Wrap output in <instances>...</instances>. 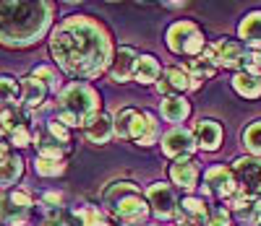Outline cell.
<instances>
[{
	"mask_svg": "<svg viewBox=\"0 0 261 226\" xmlns=\"http://www.w3.org/2000/svg\"><path fill=\"white\" fill-rule=\"evenodd\" d=\"M50 55L65 76L92 81L110 71L115 50L102 21L92 16H68L50 34Z\"/></svg>",
	"mask_w": 261,
	"mask_h": 226,
	"instance_id": "obj_1",
	"label": "cell"
},
{
	"mask_svg": "<svg viewBox=\"0 0 261 226\" xmlns=\"http://www.w3.org/2000/svg\"><path fill=\"white\" fill-rule=\"evenodd\" d=\"M55 18L53 0H3V44L32 47Z\"/></svg>",
	"mask_w": 261,
	"mask_h": 226,
	"instance_id": "obj_2",
	"label": "cell"
},
{
	"mask_svg": "<svg viewBox=\"0 0 261 226\" xmlns=\"http://www.w3.org/2000/svg\"><path fill=\"white\" fill-rule=\"evenodd\" d=\"M102 206L113 221L120 226H146V218L151 213L146 195H141L139 185L130 179H115L102 192Z\"/></svg>",
	"mask_w": 261,
	"mask_h": 226,
	"instance_id": "obj_3",
	"label": "cell"
},
{
	"mask_svg": "<svg viewBox=\"0 0 261 226\" xmlns=\"http://www.w3.org/2000/svg\"><path fill=\"white\" fill-rule=\"evenodd\" d=\"M102 112V99L89 83L73 81L55 96V117L68 127H86Z\"/></svg>",
	"mask_w": 261,
	"mask_h": 226,
	"instance_id": "obj_4",
	"label": "cell"
},
{
	"mask_svg": "<svg viewBox=\"0 0 261 226\" xmlns=\"http://www.w3.org/2000/svg\"><path fill=\"white\" fill-rule=\"evenodd\" d=\"M167 47L170 52L175 55H191V57H199L204 50H206V37L204 31L193 24V21L183 18V21H175L170 29H167Z\"/></svg>",
	"mask_w": 261,
	"mask_h": 226,
	"instance_id": "obj_5",
	"label": "cell"
},
{
	"mask_svg": "<svg viewBox=\"0 0 261 226\" xmlns=\"http://www.w3.org/2000/svg\"><path fill=\"white\" fill-rule=\"evenodd\" d=\"M201 192L204 198H212V200H232L238 192H241V185L235 179V172L232 167H225V164H214L204 172V185H201Z\"/></svg>",
	"mask_w": 261,
	"mask_h": 226,
	"instance_id": "obj_6",
	"label": "cell"
},
{
	"mask_svg": "<svg viewBox=\"0 0 261 226\" xmlns=\"http://www.w3.org/2000/svg\"><path fill=\"white\" fill-rule=\"evenodd\" d=\"M162 153L167 156V159H191V156L196 153V138H193V130H188V127H172V130H167L165 135H162Z\"/></svg>",
	"mask_w": 261,
	"mask_h": 226,
	"instance_id": "obj_7",
	"label": "cell"
},
{
	"mask_svg": "<svg viewBox=\"0 0 261 226\" xmlns=\"http://www.w3.org/2000/svg\"><path fill=\"white\" fill-rule=\"evenodd\" d=\"M193 88V78H191V71L188 68H180V65H170L162 71L154 91L167 99V96H183L186 91H191Z\"/></svg>",
	"mask_w": 261,
	"mask_h": 226,
	"instance_id": "obj_8",
	"label": "cell"
},
{
	"mask_svg": "<svg viewBox=\"0 0 261 226\" xmlns=\"http://www.w3.org/2000/svg\"><path fill=\"white\" fill-rule=\"evenodd\" d=\"M235 179L246 195H261V159L258 156H238L232 162Z\"/></svg>",
	"mask_w": 261,
	"mask_h": 226,
	"instance_id": "obj_9",
	"label": "cell"
},
{
	"mask_svg": "<svg viewBox=\"0 0 261 226\" xmlns=\"http://www.w3.org/2000/svg\"><path fill=\"white\" fill-rule=\"evenodd\" d=\"M146 200H149L151 213L157 218H162V221L175 218L180 200H175V192H172V187L167 182H151L149 190H146Z\"/></svg>",
	"mask_w": 261,
	"mask_h": 226,
	"instance_id": "obj_10",
	"label": "cell"
},
{
	"mask_svg": "<svg viewBox=\"0 0 261 226\" xmlns=\"http://www.w3.org/2000/svg\"><path fill=\"white\" fill-rule=\"evenodd\" d=\"M227 208L241 226H261V195L238 192L232 200H227Z\"/></svg>",
	"mask_w": 261,
	"mask_h": 226,
	"instance_id": "obj_11",
	"label": "cell"
},
{
	"mask_svg": "<svg viewBox=\"0 0 261 226\" xmlns=\"http://www.w3.org/2000/svg\"><path fill=\"white\" fill-rule=\"evenodd\" d=\"M209 211H212V206H209L204 198L186 195V198L178 203V213H175L178 226H206Z\"/></svg>",
	"mask_w": 261,
	"mask_h": 226,
	"instance_id": "obj_12",
	"label": "cell"
},
{
	"mask_svg": "<svg viewBox=\"0 0 261 226\" xmlns=\"http://www.w3.org/2000/svg\"><path fill=\"white\" fill-rule=\"evenodd\" d=\"M130 141L136 146H154L160 141V122L151 112L146 109L136 112L134 125H130Z\"/></svg>",
	"mask_w": 261,
	"mask_h": 226,
	"instance_id": "obj_13",
	"label": "cell"
},
{
	"mask_svg": "<svg viewBox=\"0 0 261 226\" xmlns=\"http://www.w3.org/2000/svg\"><path fill=\"white\" fill-rule=\"evenodd\" d=\"M188 71H191V78H193V88L191 91H196L204 81L214 78V73L220 71V62H217V50H214V44H206V50L199 55V57H193L191 65H188Z\"/></svg>",
	"mask_w": 261,
	"mask_h": 226,
	"instance_id": "obj_14",
	"label": "cell"
},
{
	"mask_svg": "<svg viewBox=\"0 0 261 226\" xmlns=\"http://www.w3.org/2000/svg\"><path fill=\"white\" fill-rule=\"evenodd\" d=\"M199 164H196L193 159H175L170 164V179H172V185H178L180 190L186 192H193L196 187H199Z\"/></svg>",
	"mask_w": 261,
	"mask_h": 226,
	"instance_id": "obj_15",
	"label": "cell"
},
{
	"mask_svg": "<svg viewBox=\"0 0 261 226\" xmlns=\"http://www.w3.org/2000/svg\"><path fill=\"white\" fill-rule=\"evenodd\" d=\"M139 52L134 47H120L113 57V65H110V78L115 83H125V81H134L136 76V65H139Z\"/></svg>",
	"mask_w": 261,
	"mask_h": 226,
	"instance_id": "obj_16",
	"label": "cell"
},
{
	"mask_svg": "<svg viewBox=\"0 0 261 226\" xmlns=\"http://www.w3.org/2000/svg\"><path fill=\"white\" fill-rule=\"evenodd\" d=\"M214 50H217V62L220 68H238V71H243V60H246V44L243 42H235V39H217L214 42Z\"/></svg>",
	"mask_w": 261,
	"mask_h": 226,
	"instance_id": "obj_17",
	"label": "cell"
},
{
	"mask_svg": "<svg viewBox=\"0 0 261 226\" xmlns=\"http://www.w3.org/2000/svg\"><path fill=\"white\" fill-rule=\"evenodd\" d=\"M193 138H196V146H199L201 151H217V148H220L222 146V125L220 122H217V120H199V122H196L193 127Z\"/></svg>",
	"mask_w": 261,
	"mask_h": 226,
	"instance_id": "obj_18",
	"label": "cell"
},
{
	"mask_svg": "<svg viewBox=\"0 0 261 226\" xmlns=\"http://www.w3.org/2000/svg\"><path fill=\"white\" fill-rule=\"evenodd\" d=\"M47 86L42 83L39 78L34 76H27V78H21V109H27V112H37L39 107H45L47 102Z\"/></svg>",
	"mask_w": 261,
	"mask_h": 226,
	"instance_id": "obj_19",
	"label": "cell"
},
{
	"mask_svg": "<svg viewBox=\"0 0 261 226\" xmlns=\"http://www.w3.org/2000/svg\"><path fill=\"white\" fill-rule=\"evenodd\" d=\"M34 146H37V156H47V159H63L71 151V146L60 143L45 125H39L34 130Z\"/></svg>",
	"mask_w": 261,
	"mask_h": 226,
	"instance_id": "obj_20",
	"label": "cell"
},
{
	"mask_svg": "<svg viewBox=\"0 0 261 226\" xmlns=\"http://www.w3.org/2000/svg\"><path fill=\"white\" fill-rule=\"evenodd\" d=\"M21 174H24V159L13 151L11 143H3V172H0V182H3V190H11Z\"/></svg>",
	"mask_w": 261,
	"mask_h": 226,
	"instance_id": "obj_21",
	"label": "cell"
},
{
	"mask_svg": "<svg viewBox=\"0 0 261 226\" xmlns=\"http://www.w3.org/2000/svg\"><path fill=\"white\" fill-rule=\"evenodd\" d=\"M113 135H115V122H113V117L102 115V112L84 127V138H86V143H92V146H105Z\"/></svg>",
	"mask_w": 261,
	"mask_h": 226,
	"instance_id": "obj_22",
	"label": "cell"
},
{
	"mask_svg": "<svg viewBox=\"0 0 261 226\" xmlns=\"http://www.w3.org/2000/svg\"><path fill=\"white\" fill-rule=\"evenodd\" d=\"M238 39L248 50H261V11H251L243 16L241 26H238Z\"/></svg>",
	"mask_w": 261,
	"mask_h": 226,
	"instance_id": "obj_23",
	"label": "cell"
},
{
	"mask_svg": "<svg viewBox=\"0 0 261 226\" xmlns=\"http://www.w3.org/2000/svg\"><path fill=\"white\" fill-rule=\"evenodd\" d=\"M162 117L178 127L180 122H186L191 117V102L186 96H167V99H162Z\"/></svg>",
	"mask_w": 261,
	"mask_h": 226,
	"instance_id": "obj_24",
	"label": "cell"
},
{
	"mask_svg": "<svg viewBox=\"0 0 261 226\" xmlns=\"http://www.w3.org/2000/svg\"><path fill=\"white\" fill-rule=\"evenodd\" d=\"M160 76H162V65H160V60H157L154 55H141V57H139V65H136V76H134V81L141 83V86H157Z\"/></svg>",
	"mask_w": 261,
	"mask_h": 226,
	"instance_id": "obj_25",
	"label": "cell"
},
{
	"mask_svg": "<svg viewBox=\"0 0 261 226\" xmlns=\"http://www.w3.org/2000/svg\"><path fill=\"white\" fill-rule=\"evenodd\" d=\"M232 88H235L241 96H246V99H258V96H261V76L238 71V73L232 76Z\"/></svg>",
	"mask_w": 261,
	"mask_h": 226,
	"instance_id": "obj_26",
	"label": "cell"
},
{
	"mask_svg": "<svg viewBox=\"0 0 261 226\" xmlns=\"http://www.w3.org/2000/svg\"><path fill=\"white\" fill-rule=\"evenodd\" d=\"M32 76L45 83L50 94H60L63 88H65V86H63V76H60V71H58V65H37L34 71H32Z\"/></svg>",
	"mask_w": 261,
	"mask_h": 226,
	"instance_id": "obj_27",
	"label": "cell"
},
{
	"mask_svg": "<svg viewBox=\"0 0 261 226\" xmlns=\"http://www.w3.org/2000/svg\"><path fill=\"white\" fill-rule=\"evenodd\" d=\"M243 148L248 151V156H258L261 159V120H253L243 133H241Z\"/></svg>",
	"mask_w": 261,
	"mask_h": 226,
	"instance_id": "obj_28",
	"label": "cell"
},
{
	"mask_svg": "<svg viewBox=\"0 0 261 226\" xmlns=\"http://www.w3.org/2000/svg\"><path fill=\"white\" fill-rule=\"evenodd\" d=\"M0 88H3V107L21 109V78L16 81L13 76H3Z\"/></svg>",
	"mask_w": 261,
	"mask_h": 226,
	"instance_id": "obj_29",
	"label": "cell"
},
{
	"mask_svg": "<svg viewBox=\"0 0 261 226\" xmlns=\"http://www.w3.org/2000/svg\"><path fill=\"white\" fill-rule=\"evenodd\" d=\"M34 172L39 177L53 179V177L65 174V162L63 159H47V156H37V159H34Z\"/></svg>",
	"mask_w": 261,
	"mask_h": 226,
	"instance_id": "obj_30",
	"label": "cell"
},
{
	"mask_svg": "<svg viewBox=\"0 0 261 226\" xmlns=\"http://www.w3.org/2000/svg\"><path fill=\"white\" fill-rule=\"evenodd\" d=\"M136 112L139 109H134V107H123V109H118L115 115H113V122H115V135L118 138H130V125H134V117H136Z\"/></svg>",
	"mask_w": 261,
	"mask_h": 226,
	"instance_id": "obj_31",
	"label": "cell"
},
{
	"mask_svg": "<svg viewBox=\"0 0 261 226\" xmlns=\"http://www.w3.org/2000/svg\"><path fill=\"white\" fill-rule=\"evenodd\" d=\"M29 120H24V122H18L8 135H6V143H11L13 148H24V146H32L34 143V130H29V125H27Z\"/></svg>",
	"mask_w": 261,
	"mask_h": 226,
	"instance_id": "obj_32",
	"label": "cell"
},
{
	"mask_svg": "<svg viewBox=\"0 0 261 226\" xmlns=\"http://www.w3.org/2000/svg\"><path fill=\"white\" fill-rule=\"evenodd\" d=\"M206 226H232V211L225 208V206H214L209 211Z\"/></svg>",
	"mask_w": 261,
	"mask_h": 226,
	"instance_id": "obj_33",
	"label": "cell"
},
{
	"mask_svg": "<svg viewBox=\"0 0 261 226\" xmlns=\"http://www.w3.org/2000/svg\"><path fill=\"white\" fill-rule=\"evenodd\" d=\"M3 200L11 203V206H16V208H24V211H32V206H34V200L27 190H11V192H6Z\"/></svg>",
	"mask_w": 261,
	"mask_h": 226,
	"instance_id": "obj_34",
	"label": "cell"
},
{
	"mask_svg": "<svg viewBox=\"0 0 261 226\" xmlns=\"http://www.w3.org/2000/svg\"><path fill=\"white\" fill-rule=\"evenodd\" d=\"M243 71L246 73H253V76H261V50H248L246 52Z\"/></svg>",
	"mask_w": 261,
	"mask_h": 226,
	"instance_id": "obj_35",
	"label": "cell"
},
{
	"mask_svg": "<svg viewBox=\"0 0 261 226\" xmlns=\"http://www.w3.org/2000/svg\"><path fill=\"white\" fill-rule=\"evenodd\" d=\"M42 206H45L47 211H60V206H63V192H58V190L45 192V195H42Z\"/></svg>",
	"mask_w": 261,
	"mask_h": 226,
	"instance_id": "obj_36",
	"label": "cell"
},
{
	"mask_svg": "<svg viewBox=\"0 0 261 226\" xmlns=\"http://www.w3.org/2000/svg\"><path fill=\"white\" fill-rule=\"evenodd\" d=\"M162 3L167 8H183V6H188V0H162Z\"/></svg>",
	"mask_w": 261,
	"mask_h": 226,
	"instance_id": "obj_37",
	"label": "cell"
},
{
	"mask_svg": "<svg viewBox=\"0 0 261 226\" xmlns=\"http://www.w3.org/2000/svg\"><path fill=\"white\" fill-rule=\"evenodd\" d=\"M94 226H110V221H105V218H99V221H97Z\"/></svg>",
	"mask_w": 261,
	"mask_h": 226,
	"instance_id": "obj_38",
	"label": "cell"
},
{
	"mask_svg": "<svg viewBox=\"0 0 261 226\" xmlns=\"http://www.w3.org/2000/svg\"><path fill=\"white\" fill-rule=\"evenodd\" d=\"M65 3H81V0H65Z\"/></svg>",
	"mask_w": 261,
	"mask_h": 226,
	"instance_id": "obj_39",
	"label": "cell"
},
{
	"mask_svg": "<svg viewBox=\"0 0 261 226\" xmlns=\"http://www.w3.org/2000/svg\"><path fill=\"white\" fill-rule=\"evenodd\" d=\"M146 226H160V223H146Z\"/></svg>",
	"mask_w": 261,
	"mask_h": 226,
	"instance_id": "obj_40",
	"label": "cell"
},
{
	"mask_svg": "<svg viewBox=\"0 0 261 226\" xmlns=\"http://www.w3.org/2000/svg\"><path fill=\"white\" fill-rule=\"evenodd\" d=\"M107 3H118V0H107Z\"/></svg>",
	"mask_w": 261,
	"mask_h": 226,
	"instance_id": "obj_41",
	"label": "cell"
},
{
	"mask_svg": "<svg viewBox=\"0 0 261 226\" xmlns=\"http://www.w3.org/2000/svg\"><path fill=\"white\" fill-rule=\"evenodd\" d=\"M139 3H141V0H139Z\"/></svg>",
	"mask_w": 261,
	"mask_h": 226,
	"instance_id": "obj_42",
	"label": "cell"
}]
</instances>
